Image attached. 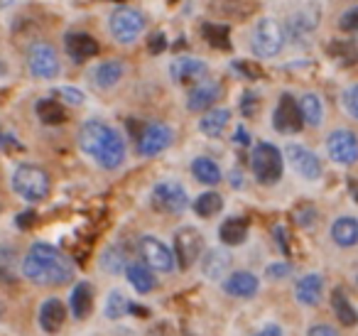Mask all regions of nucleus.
<instances>
[{"mask_svg": "<svg viewBox=\"0 0 358 336\" xmlns=\"http://www.w3.org/2000/svg\"><path fill=\"white\" fill-rule=\"evenodd\" d=\"M322 287H324V280L319 275H304L302 280L297 282V302L299 304H317L322 300Z\"/></svg>", "mask_w": 358, "mask_h": 336, "instance_id": "nucleus-25", "label": "nucleus"}, {"mask_svg": "<svg viewBox=\"0 0 358 336\" xmlns=\"http://www.w3.org/2000/svg\"><path fill=\"white\" fill-rule=\"evenodd\" d=\"M13 189L20 194L27 202H42L47 199L52 189V179L37 164H20V167L13 172Z\"/></svg>", "mask_w": 358, "mask_h": 336, "instance_id": "nucleus-3", "label": "nucleus"}, {"mask_svg": "<svg viewBox=\"0 0 358 336\" xmlns=\"http://www.w3.org/2000/svg\"><path fill=\"white\" fill-rule=\"evenodd\" d=\"M331 307H334V312H336V319L341 321L343 326H356L358 324V312L353 309V304L348 302V297L343 295L341 287L331 292Z\"/></svg>", "mask_w": 358, "mask_h": 336, "instance_id": "nucleus-29", "label": "nucleus"}, {"mask_svg": "<svg viewBox=\"0 0 358 336\" xmlns=\"http://www.w3.org/2000/svg\"><path fill=\"white\" fill-rule=\"evenodd\" d=\"M37 223V214L35 211H22V214H17L15 216V226L17 228H32Z\"/></svg>", "mask_w": 358, "mask_h": 336, "instance_id": "nucleus-47", "label": "nucleus"}, {"mask_svg": "<svg viewBox=\"0 0 358 336\" xmlns=\"http://www.w3.org/2000/svg\"><path fill=\"white\" fill-rule=\"evenodd\" d=\"M27 66L37 79H55L59 74V59L57 52L47 42H35L27 52Z\"/></svg>", "mask_w": 358, "mask_h": 336, "instance_id": "nucleus-10", "label": "nucleus"}, {"mask_svg": "<svg viewBox=\"0 0 358 336\" xmlns=\"http://www.w3.org/2000/svg\"><path fill=\"white\" fill-rule=\"evenodd\" d=\"M125 312H130V302L125 300V295L120 290H113L108 295V300H106V316L108 319H118Z\"/></svg>", "mask_w": 358, "mask_h": 336, "instance_id": "nucleus-38", "label": "nucleus"}, {"mask_svg": "<svg viewBox=\"0 0 358 336\" xmlns=\"http://www.w3.org/2000/svg\"><path fill=\"white\" fill-rule=\"evenodd\" d=\"M64 45L74 62H86V59H91V57L99 55V42H96L91 35H86V32H66Z\"/></svg>", "mask_w": 358, "mask_h": 336, "instance_id": "nucleus-16", "label": "nucleus"}, {"mask_svg": "<svg viewBox=\"0 0 358 336\" xmlns=\"http://www.w3.org/2000/svg\"><path fill=\"white\" fill-rule=\"evenodd\" d=\"M206 71H209V66H206L204 59H189V57L174 59L172 66H169V74H172V79L179 81V84H192V81L204 79Z\"/></svg>", "mask_w": 358, "mask_h": 336, "instance_id": "nucleus-15", "label": "nucleus"}, {"mask_svg": "<svg viewBox=\"0 0 358 336\" xmlns=\"http://www.w3.org/2000/svg\"><path fill=\"white\" fill-rule=\"evenodd\" d=\"M55 99H59L62 104H69V106H81V104H84L86 96L81 94L79 89H71V86H62V89H55Z\"/></svg>", "mask_w": 358, "mask_h": 336, "instance_id": "nucleus-39", "label": "nucleus"}, {"mask_svg": "<svg viewBox=\"0 0 358 336\" xmlns=\"http://www.w3.org/2000/svg\"><path fill=\"white\" fill-rule=\"evenodd\" d=\"M302 111H299V104L292 99V94H282L278 101V108L273 113V125L278 133L282 135H292L302 130Z\"/></svg>", "mask_w": 358, "mask_h": 336, "instance_id": "nucleus-11", "label": "nucleus"}, {"mask_svg": "<svg viewBox=\"0 0 358 336\" xmlns=\"http://www.w3.org/2000/svg\"><path fill=\"white\" fill-rule=\"evenodd\" d=\"M329 158L338 164H353L358 162V138L351 130H334L327 138Z\"/></svg>", "mask_w": 358, "mask_h": 336, "instance_id": "nucleus-12", "label": "nucleus"}, {"mask_svg": "<svg viewBox=\"0 0 358 336\" xmlns=\"http://www.w3.org/2000/svg\"><path fill=\"white\" fill-rule=\"evenodd\" d=\"M234 69L238 71V74H243L245 79H250V81H255V79H260V76H263V69H260L258 64H253V62H245V59L234 62Z\"/></svg>", "mask_w": 358, "mask_h": 336, "instance_id": "nucleus-40", "label": "nucleus"}, {"mask_svg": "<svg viewBox=\"0 0 358 336\" xmlns=\"http://www.w3.org/2000/svg\"><path fill=\"white\" fill-rule=\"evenodd\" d=\"M128 265L130 262H125V253L120 251L118 246L106 248V253L101 255V267H103L108 275H118V272H123Z\"/></svg>", "mask_w": 358, "mask_h": 336, "instance_id": "nucleus-37", "label": "nucleus"}, {"mask_svg": "<svg viewBox=\"0 0 358 336\" xmlns=\"http://www.w3.org/2000/svg\"><path fill=\"white\" fill-rule=\"evenodd\" d=\"M229 265H231V255L226 251H221V248L209 251L204 255V260H201V270H204V275L209 277V280L224 277V272L229 270Z\"/></svg>", "mask_w": 358, "mask_h": 336, "instance_id": "nucleus-26", "label": "nucleus"}, {"mask_svg": "<svg viewBox=\"0 0 358 336\" xmlns=\"http://www.w3.org/2000/svg\"><path fill=\"white\" fill-rule=\"evenodd\" d=\"M327 52H329V57H334L341 66H351L353 62H358V50L353 42H329Z\"/></svg>", "mask_w": 358, "mask_h": 336, "instance_id": "nucleus-36", "label": "nucleus"}, {"mask_svg": "<svg viewBox=\"0 0 358 336\" xmlns=\"http://www.w3.org/2000/svg\"><path fill=\"white\" fill-rule=\"evenodd\" d=\"M268 277L270 280H285V277L292 272V267L287 265V262H273V265H268Z\"/></svg>", "mask_w": 358, "mask_h": 336, "instance_id": "nucleus-44", "label": "nucleus"}, {"mask_svg": "<svg viewBox=\"0 0 358 336\" xmlns=\"http://www.w3.org/2000/svg\"><path fill=\"white\" fill-rule=\"evenodd\" d=\"M123 76V62L118 59H110V62H103L99 69L94 71V81L99 89H110L115 86Z\"/></svg>", "mask_w": 358, "mask_h": 336, "instance_id": "nucleus-31", "label": "nucleus"}, {"mask_svg": "<svg viewBox=\"0 0 358 336\" xmlns=\"http://www.w3.org/2000/svg\"><path fill=\"white\" fill-rule=\"evenodd\" d=\"M69 307L76 319H86L91 314V307H94V287H91V282H76L69 297Z\"/></svg>", "mask_w": 358, "mask_h": 336, "instance_id": "nucleus-21", "label": "nucleus"}, {"mask_svg": "<svg viewBox=\"0 0 358 336\" xmlns=\"http://www.w3.org/2000/svg\"><path fill=\"white\" fill-rule=\"evenodd\" d=\"M22 272L30 282L45 287H62L71 280L74 265L50 243H35L22 262Z\"/></svg>", "mask_w": 358, "mask_h": 336, "instance_id": "nucleus-1", "label": "nucleus"}, {"mask_svg": "<svg viewBox=\"0 0 358 336\" xmlns=\"http://www.w3.org/2000/svg\"><path fill=\"white\" fill-rule=\"evenodd\" d=\"M285 45V35L282 27L278 25L275 20L265 18L255 25L253 30V52L260 57V59H270V57H278L280 50Z\"/></svg>", "mask_w": 358, "mask_h": 336, "instance_id": "nucleus-8", "label": "nucleus"}, {"mask_svg": "<svg viewBox=\"0 0 358 336\" xmlns=\"http://www.w3.org/2000/svg\"><path fill=\"white\" fill-rule=\"evenodd\" d=\"M0 145H3V148H8V150H22V145L17 143V140L13 138V135L3 133V130H0Z\"/></svg>", "mask_w": 358, "mask_h": 336, "instance_id": "nucleus-49", "label": "nucleus"}, {"mask_svg": "<svg viewBox=\"0 0 358 336\" xmlns=\"http://www.w3.org/2000/svg\"><path fill=\"white\" fill-rule=\"evenodd\" d=\"M341 101H343V108H346L348 113H351L353 118L358 120V84L356 86H348V89L343 91Z\"/></svg>", "mask_w": 358, "mask_h": 336, "instance_id": "nucleus-41", "label": "nucleus"}, {"mask_svg": "<svg viewBox=\"0 0 358 336\" xmlns=\"http://www.w3.org/2000/svg\"><path fill=\"white\" fill-rule=\"evenodd\" d=\"M236 143H238V145H248V143H250L248 133H245L243 128H238V130H236Z\"/></svg>", "mask_w": 358, "mask_h": 336, "instance_id": "nucleus-51", "label": "nucleus"}, {"mask_svg": "<svg viewBox=\"0 0 358 336\" xmlns=\"http://www.w3.org/2000/svg\"><path fill=\"white\" fill-rule=\"evenodd\" d=\"M201 37L216 50H231V27L229 25H214V22H204L201 25Z\"/></svg>", "mask_w": 358, "mask_h": 336, "instance_id": "nucleus-32", "label": "nucleus"}, {"mask_svg": "<svg viewBox=\"0 0 358 336\" xmlns=\"http://www.w3.org/2000/svg\"><path fill=\"white\" fill-rule=\"evenodd\" d=\"M37 118L45 125H62L66 120V108L62 104H57L55 99H42L35 106Z\"/></svg>", "mask_w": 358, "mask_h": 336, "instance_id": "nucleus-28", "label": "nucleus"}, {"mask_svg": "<svg viewBox=\"0 0 358 336\" xmlns=\"http://www.w3.org/2000/svg\"><path fill=\"white\" fill-rule=\"evenodd\" d=\"M110 3H118V6H123V3H125V0H110Z\"/></svg>", "mask_w": 358, "mask_h": 336, "instance_id": "nucleus-52", "label": "nucleus"}, {"mask_svg": "<svg viewBox=\"0 0 358 336\" xmlns=\"http://www.w3.org/2000/svg\"><path fill=\"white\" fill-rule=\"evenodd\" d=\"M294 218H297L299 226H312L314 218H317V211H314L312 206H302V209H297V214H294Z\"/></svg>", "mask_w": 358, "mask_h": 336, "instance_id": "nucleus-46", "label": "nucleus"}, {"mask_svg": "<svg viewBox=\"0 0 358 336\" xmlns=\"http://www.w3.org/2000/svg\"><path fill=\"white\" fill-rule=\"evenodd\" d=\"M79 145L96 164L103 169H115L125 160V143L115 128L106 125L103 120H89L79 130Z\"/></svg>", "mask_w": 358, "mask_h": 336, "instance_id": "nucleus-2", "label": "nucleus"}, {"mask_svg": "<svg viewBox=\"0 0 358 336\" xmlns=\"http://www.w3.org/2000/svg\"><path fill=\"white\" fill-rule=\"evenodd\" d=\"M164 50H167V37H164V32H157V35L150 37V42H148L150 55H162Z\"/></svg>", "mask_w": 358, "mask_h": 336, "instance_id": "nucleus-45", "label": "nucleus"}, {"mask_svg": "<svg viewBox=\"0 0 358 336\" xmlns=\"http://www.w3.org/2000/svg\"><path fill=\"white\" fill-rule=\"evenodd\" d=\"M258 101L260 96L255 94V91H245L243 99H241V111H243L245 118H253L255 113H258Z\"/></svg>", "mask_w": 358, "mask_h": 336, "instance_id": "nucleus-42", "label": "nucleus"}, {"mask_svg": "<svg viewBox=\"0 0 358 336\" xmlns=\"http://www.w3.org/2000/svg\"><path fill=\"white\" fill-rule=\"evenodd\" d=\"M66 319V307L62 300H57V297H50V300L42 302L40 307V326L47 331V334H55V331L62 329V324H64Z\"/></svg>", "mask_w": 358, "mask_h": 336, "instance_id": "nucleus-19", "label": "nucleus"}, {"mask_svg": "<svg viewBox=\"0 0 358 336\" xmlns=\"http://www.w3.org/2000/svg\"><path fill=\"white\" fill-rule=\"evenodd\" d=\"M289 164L294 167V172L302 174L304 179H319L322 177V162L312 150L302 148V145H287L285 150Z\"/></svg>", "mask_w": 358, "mask_h": 336, "instance_id": "nucleus-14", "label": "nucleus"}, {"mask_svg": "<svg viewBox=\"0 0 358 336\" xmlns=\"http://www.w3.org/2000/svg\"><path fill=\"white\" fill-rule=\"evenodd\" d=\"M258 285L260 282L253 272L238 270V272H231V275L226 277L224 290L229 292L231 297H243V300H248V297H253L255 292H258Z\"/></svg>", "mask_w": 358, "mask_h": 336, "instance_id": "nucleus-20", "label": "nucleus"}, {"mask_svg": "<svg viewBox=\"0 0 358 336\" xmlns=\"http://www.w3.org/2000/svg\"><path fill=\"white\" fill-rule=\"evenodd\" d=\"M125 275H128V282L135 287V292H150L155 287V275L148 265H140V262H130L125 267Z\"/></svg>", "mask_w": 358, "mask_h": 336, "instance_id": "nucleus-30", "label": "nucleus"}, {"mask_svg": "<svg viewBox=\"0 0 358 336\" xmlns=\"http://www.w3.org/2000/svg\"><path fill=\"white\" fill-rule=\"evenodd\" d=\"M174 3H177V0H169V6H174Z\"/></svg>", "mask_w": 358, "mask_h": 336, "instance_id": "nucleus-53", "label": "nucleus"}, {"mask_svg": "<svg viewBox=\"0 0 358 336\" xmlns=\"http://www.w3.org/2000/svg\"><path fill=\"white\" fill-rule=\"evenodd\" d=\"M229 120H231V113L226 108H211V111H206V115L201 118L199 130L204 135H209V138H219L226 130V125H229Z\"/></svg>", "mask_w": 358, "mask_h": 336, "instance_id": "nucleus-27", "label": "nucleus"}, {"mask_svg": "<svg viewBox=\"0 0 358 336\" xmlns=\"http://www.w3.org/2000/svg\"><path fill=\"white\" fill-rule=\"evenodd\" d=\"M255 336H282V331H280L278 326H265V329H260Z\"/></svg>", "mask_w": 358, "mask_h": 336, "instance_id": "nucleus-50", "label": "nucleus"}, {"mask_svg": "<svg viewBox=\"0 0 358 336\" xmlns=\"http://www.w3.org/2000/svg\"><path fill=\"white\" fill-rule=\"evenodd\" d=\"M250 169L260 184H275L282 177V153L273 143H258L250 153Z\"/></svg>", "mask_w": 358, "mask_h": 336, "instance_id": "nucleus-4", "label": "nucleus"}, {"mask_svg": "<svg viewBox=\"0 0 358 336\" xmlns=\"http://www.w3.org/2000/svg\"><path fill=\"white\" fill-rule=\"evenodd\" d=\"M317 22H319V10H317V8H314V10H312V8H304V10L294 13V15L289 18V25H287L289 37H292L294 42H304L314 32Z\"/></svg>", "mask_w": 358, "mask_h": 336, "instance_id": "nucleus-18", "label": "nucleus"}, {"mask_svg": "<svg viewBox=\"0 0 358 336\" xmlns=\"http://www.w3.org/2000/svg\"><path fill=\"white\" fill-rule=\"evenodd\" d=\"M150 202H152V206L162 214H182L187 206H189L187 189L179 182H172V179L155 184L152 194H150Z\"/></svg>", "mask_w": 358, "mask_h": 336, "instance_id": "nucleus-6", "label": "nucleus"}, {"mask_svg": "<svg viewBox=\"0 0 358 336\" xmlns=\"http://www.w3.org/2000/svg\"><path fill=\"white\" fill-rule=\"evenodd\" d=\"M211 10L234 20H245L255 10V3L253 0H211Z\"/></svg>", "mask_w": 358, "mask_h": 336, "instance_id": "nucleus-23", "label": "nucleus"}, {"mask_svg": "<svg viewBox=\"0 0 358 336\" xmlns=\"http://www.w3.org/2000/svg\"><path fill=\"white\" fill-rule=\"evenodd\" d=\"M201 251H204V238L196 228L182 226L174 233V260H177L179 270H189L201 258Z\"/></svg>", "mask_w": 358, "mask_h": 336, "instance_id": "nucleus-5", "label": "nucleus"}, {"mask_svg": "<svg viewBox=\"0 0 358 336\" xmlns=\"http://www.w3.org/2000/svg\"><path fill=\"white\" fill-rule=\"evenodd\" d=\"M140 253H143L145 262L150 270L155 272H169L174 267V255L159 238L155 236H143L140 238Z\"/></svg>", "mask_w": 358, "mask_h": 336, "instance_id": "nucleus-13", "label": "nucleus"}, {"mask_svg": "<svg viewBox=\"0 0 358 336\" xmlns=\"http://www.w3.org/2000/svg\"><path fill=\"white\" fill-rule=\"evenodd\" d=\"M174 140V130L167 123H145L143 133L138 138V153L143 158H155L162 150H167Z\"/></svg>", "mask_w": 358, "mask_h": 336, "instance_id": "nucleus-9", "label": "nucleus"}, {"mask_svg": "<svg viewBox=\"0 0 358 336\" xmlns=\"http://www.w3.org/2000/svg\"><path fill=\"white\" fill-rule=\"evenodd\" d=\"M221 96H224V89H221V84H216V81H204V84H199L189 94L187 108H189L192 113H194V111H211Z\"/></svg>", "mask_w": 358, "mask_h": 336, "instance_id": "nucleus-17", "label": "nucleus"}, {"mask_svg": "<svg viewBox=\"0 0 358 336\" xmlns=\"http://www.w3.org/2000/svg\"><path fill=\"white\" fill-rule=\"evenodd\" d=\"M331 238L336 246L341 248H351L358 243V221L351 216H341L334 221L331 226Z\"/></svg>", "mask_w": 358, "mask_h": 336, "instance_id": "nucleus-22", "label": "nucleus"}, {"mask_svg": "<svg viewBox=\"0 0 358 336\" xmlns=\"http://www.w3.org/2000/svg\"><path fill=\"white\" fill-rule=\"evenodd\" d=\"M299 111H302V118L304 123L309 125H319L324 118V106H322V99L317 94H304L302 101H299Z\"/></svg>", "mask_w": 358, "mask_h": 336, "instance_id": "nucleus-34", "label": "nucleus"}, {"mask_svg": "<svg viewBox=\"0 0 358 336\" xmlns=\"http://www.w3.org/2000/svg\"><path fill=\"white\" fill-rule=\"evenodd\" d=\"M307 336H338V331L329 324H314L312 329L307 331Z\"/></svg>", "mask_w": 358, "mask_h": 336, "instance_id": "nucleus-48", "label": "nucleus"}, {"mask_svg": "<svg viewBox=\"0 0 358 336\" xmlns=\"http://www.w3.org/2000/svg\"><path fill=\"white\" fill-rule=\"evenodd\" d=\"M145 30V15L135 8H118L110 15V35L120 42V45H130L138 40V35Z\"/></svg>", "mask_w": 358, "mask_h": 336, "instance_id": "nucleus-7", "label": "nucleus"}, {"mask_svg": "<svg viewBox=\"0 0 358 336\" xmlns=\"http://www.w3.org/2000/svg\"><path fill=\"white\" fill-rule=\"evenodd\" d=\"M338 27L343 32H358V8H351L348 13H343L338 18Z\"/></svg>", "mask_w": 358, "mask_h": 336, "instance_id": "nucleus-43", "label": "nucleus"}, {"mask_svg": "<svg viewBox=\"0 0 358 336\" xmlns=\"http://www.w3.org/2000/svg\"><path fill=\"white\" fill-rule=\"evenodd\" d=\"M219 236L226 246H241L248 238V218H241V216L226 218L219 228Z\"/></svg>", "mask_w": 358, "mask_h": 336, "instance_id": "nucleus-24", "label": "nucleus"}, {"mask_svg": "<svg viewBox=\"0 0 358 336\" xmlns=\"http://www.w3.org/2000/svg\"><path fill=\"white\" fill-rule=\"evenodd\" d=\"M192 174H194L201 184H219L221 182L219 164L209 158H196L194 162H192Z\"/></svg>", "mask_w": 358, "mask_h": 336, "instance_id": "nucleus-33", "label": "nucleus"}, {"mask_svg": "<svg viewBox=\"0 0 358 336\" xmlns=\"http://www.w3.org/2000/svg\"><path fill=\"white\" fill-rule=\"evenodd\" d=\"M221 209H224V199H221V194H216V192L199 194V197H196V202H194V211L199 214L201 218L216 216Z\"/></svg>", "mask_w": 358, "mask_h": 336, "instance_id": "nucleus-35", "label": "nucleus"}]
</instances>
